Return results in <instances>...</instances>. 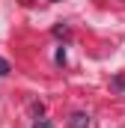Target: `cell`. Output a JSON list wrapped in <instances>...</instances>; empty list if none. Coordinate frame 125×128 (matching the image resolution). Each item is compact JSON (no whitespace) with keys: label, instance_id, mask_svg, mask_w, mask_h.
Returning <instances> with one entry per match:
<instances>
[{"label":"cell","instance_id":"1","mask_svg":"<svg viewBox=\"0 0 125 128\" xmlns=\"http://www.w3.org/2000/svg\"><path fill=\"white\" fill-rule=\"evenodd\" d=\"M68 128H90V116H86L84 110L72 113V119H68Z\"/></svg>","mask_w":125,"mask_h":128},{"label":"cell","instance_id":"2","mask_svg":"<svg viewBox=\"0 0 125 128\" xmlns=\"http://www.w3.org/2000/svg\"><path fill=\"white\" fill-rule=\"evenodd\" d=\"M9 72H12V66H9V60H3V57H0V78H6Z\"/></svg>","mask_w":125,"mask_h":128},{"label":"cell","instance_id":"3","mask_svg":"<svg viewBox=\"0 0 125 128\" xmlns=\"http://www.w3.org/2000/svg\"><path fill=\"white\" fill-rule=\"evenodd\" d=\"M33 128H54V125H51V119H36Z\"/></svg>","mask_w":125,"mask_h":128},{"label":"cell","instance_id":"4","mask_svg":"<svg viewBox=\"0 0 125 128\" xmlns=\"http://www.w3.org/2000/svg\"><path fill=\"white\" fill-rule=\"evenodd\" d=\"M51 3H57V0H51Z\"/></svg>","mask_w":125,"mask_h":128}]
</instances>
